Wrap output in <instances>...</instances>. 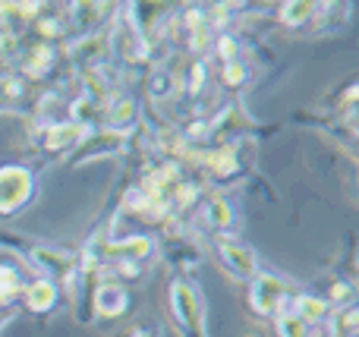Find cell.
<instances>
[{"mask_svg": "<svg viewBox=\"0 0 359 337\" xmlns=\"http://www.w3.org/2000/svg\"><path fill=\"white\" fill-rule=\"evenodd\" d=\"M198 218H202V224L208 227V231L215 233L217 240H224V237H227V233L236 227V212H233V205H230L227 199H221V195L202 199V205H198Z\"/></svg>", "mask_w": 359, "mask_h": 337, "instance_id": "cell-7", "label": "cell"}, {"mask_svg": "<svg viewBox=\"0 0 359 337\" xmlns=\"http://www.w3.org/2000/svg\"><path fill=\"white\" fill-rule=\"evenodd\" d=\"M316 10H318L316 4H306V0H293V4H284V6H280V19H284V25L297 29V25L309 22V19L316 16Z\"/></svg>", "mask_w": 359, "mask_h": 337, "instance_id": "cell-17", "label": "cell"}, {"mask_svg": "<svg viewBox=\"0 0 359 337\" xmlns=\"http://www.w3.org/2000/svg\"><path fill=\"white\" fill-rule=\"evenodd\" d=\"M290 296V287H287L280 277L274 275H255L252 277V287H249V303L259 315H278L280 306L287 303Z\"/></svg>", "mask_w": 359, "mask_h": 337, "instance_id": "cell-4", "label": "cell"}, {"mask_svg": "<svg viewBox=\"0 0 359 337\" xmlns=\"http://www.w3.org/2000/svg\"><path fill=\"white\" fill-rule=\"evenodd\" d=\"M123 149H126V136H120V132H111V130H101V132H92L86 142L76 145L73 164H86V161H98V158H111V155H120Z\"/></svg>", "mask_w": 359, "mask_h": 337, "instance_id": "cell-6", "label": "cell"}, {"mask_svg": "<svg viewBox=\"0 0 359 337\" xmlns=\"http://www.w3.org/2000/svg\"><path fill=\"white\" fill-rule=\"evenodd\" d=\"M356 334V306L350 303V306L337 309L334 319H331V337H353Z\"/></svg>", "mask_w": 359, "mask_h": 337, "instance_id": "cell-18", "label": "cell"}, {"mask_svg": "<svg viewBox=\"0 0 359 337\" xmlns=\"http://www.w3.org/2000/svg\"><path fill=\"white\" fill-rule=\"evenodd\" d=\"M243 337H262V334H243Z\"/></svg>", "mask_w": 359, "mask_h": 337, "instance_id": "cell-25", "label": "cell"}, {"mask_svg": "<svg viewBox=\"0 0 359 337\" xmlns=\"http://www.w3.org/2000/svg\"><path fill=\"white\" fill-rule=\"evenodd\" d=\"M25 284H29V281H25L22 268H19L13 259L0 262V303H13L25 290Z\"/></svg>", "mask_w": 359, "mask_h": 337, "instance_id": "cell-14", "label": "cell"}, {"mask_svg": "<svg viewBox=\"0 0 359 337\" xmlns=\"http://www.w3.org/2000/svg\"><path fill=\"white\" fill-rule=\"evenodd\" d=\"M331 303H334V306H341V303H353V287H350V284H334V287H331Z\"/></svg>", "mask_w": 359, "mask_h": 337, "instance_id": "cell-23", "label": "cell"}, {"mask_svg": "<svg viewBox=\"0 0 359 337\" xmlns=\"http://www.w3.org/2000/svg\"><path fill=\"white\" fill-rule=\"evenodd\" d=\"M217 54H221L224 67L240 60V44L233 41V35H221V38H217Z\"/></svg>", "mask_w": 359, "mask_h": 337, "instance_id": "cell-21", "label": "cell"}, {"mask_svg": "<svg viewBox=\"0 0 359 337\" xmlns=\"http://www.w3.org/2000/svg\"><path fill=\"white\" fill-rule=\"evenodd\" d=\"M139 120V104L133 95H120V98L107 101V111H104V130L111 132H120V136H126V132L136 126Z\"/></svg>", "mask_w": 359, "mask_h": 337, "instance_id": "cell-9", "label": "cell"}, {"mask_svg": "<svg viewBox=\"0 0 359 337\" xmlns=\"http://www.w3.org/2000/svg\"><path fill=\"white\" fill-rule=\"evenodd\" d=\"M215 256H217V262H221V268L233 277L252 281V277L259 275V256H255L249 246L236 243V240H230V237L215 240Z\"/></svg>", "mask_w": 359, "mask_h": 337, "instance_id": "cell-3", "label": "cell"}, {"mask_svg": "<svg viewBox=\"0 0 359 337\" xmlns=\"http://www.w3.org/2000/svg\"><path fill=\"white\" fill-rule=\"evenodd\" d=\"M22 256L29 259V265H35L38 271H44V275H50V277H63V281H67L76 271V265H79L73 252H63V249H57V246L29 243V249H25Z\"/></svg>", "mask_w": 359, "mask_h": 337, "instance_id": "cell-5", "label": "cell"}, {"mask_svg": "<svg viewBox=\"0 0 359 337\" xmlns=\"http://www.w3.org/2000/svg\"><path fill=\"white\" fill-rule=\"evenodd\" d=\"M278 334L280 337H309V328L293 312H278Z\"/></svg>", "mask_w": 359, "mask_h": 337, "instance_id": "cell-19", "label": "cell"}, {"mask_svg": "<svg viewBox=\"0 0 359 337\" xmlns=\"http://www.w3.org/2000/svg\"><path fill=\"white\" fill-rule=\"evenodd\" d=\"M10 315H13V306H10V303H0V325H4Z\"/></svg>", "mask_w": 359, "mask_h": 337, "instance_id": "cell-24", "label": "cell"}, {"mask_svg": "<svg viewBox=\"0 0 359 337\" xmlns=\"http://www.w3.org/2000/svg\"><path fill=\"white\" fill-rule=\"evenodd\" d=\"M243 82H246V63H243V60L227 63V67H224V85L240 88Z\"/></svg>", "mask_w": 359, "mask_h": 337, "instance_id": "cell-22", "label": "cell"}, {"mask_svg": "<svg viewBox=\"0 0 359 337\" xmlns=\"http://www.w3.org/2000/svg\"><path fill=\"white\" fill-rule=\"evenodd\" d=\"M120 337H161V325H158V319H149V315H145V319L133 322Z\"/></svg>", "mask_w": 359, "mask_h": 337, "instance_id": "cell-20", "label": "cell"}, {"mask_svg": "<svg viewBox=\"0 0 359 337\" xmlns=\"http://www.w3.org/2000/svg\"><path fill=\"white\" fill-rule=\"evenodd\" d=\"M35 195V180L25 167H0V214H16Z\"/></svg>", "mask_w": 359, "mask_h": 337, "instance_id": "cell-2", "label": "cell"}, {"mask_svg": "<svg viewBox=\"0 0 359 337\" xmlns=\"http://www.w3.org/2000/svg\"><path fill=\"white\" fill-rule=\"evenodd\" d=\"M177 92H180L177 76L170 73L168 67H158L155 73L149 76V95H151L155 101H168V98H174Z\"/></svg>", "mask_w": 359, "mask_h": 337, "instance_id": "cell-16", "label": "cell"}, {"mask_svg": "<svg viewBox=\"0 0 359 337\" xmlns=\"http://www.w3.org/2000/svg\"><path fill=\"white\" fill-rule=\"evenodd\" d=\"M170 309H174V319L180 325L183 337H208L205 334V306L198 290L192 287L186 277H177L170 284Z\"/></svg>", "mask_w": 359, "mask_h": 337, "instance_id": "cell-1", "label": "cell"}, {"mask_svg": "<svg viewBox=\"0 0 359 337\" xmlns=\"http://www.w3.org/2000/svg\"><path fill=\"white\" fill-rule=\"evenodd\" d=\"M82 136H86V130H82L79 123H73V120H60V123L44 126L41 145L48 151H69L82 142Z\"/></svg>", "mask_w": 359, "mask_h": 337, "instance_id": "cell-10", "label": "cell"}, {"mask_svg": "<svg viewBox=\"0 0 359 337\" xmlns=\"http://www.w3.org/2000/svg\"><path fill=\"white\" fill-rule=\"evenodd\" d=\"M25 303H29L32 312H48L50 306L57 303V284L50 277H41V281L25 284Z\"/></svg>", "mask_w": 359, "mask_h": 337, "instance_id": "cell-13", "label": "cell"}, {"mask_svg": "<svg viewBox=\"0 0 359 337\" xmlns=\"http://www.w3.org/2000/svg\"><path fill=\"white\" fill-rule=\"evenodd\" d=\"M22 57V73L32 76V79H41L44 73H50L57 63V48L54 44H41V41H32V48L25 50Z\"/></svg>", "mask_w": 359, "mask_h": 337, "instance_id": "cell-11", "label": "cell"}, {"mask_svg": "<svg viewBox=\"0 0 359 337\" xmlns=\"http://www.w3.org/2000/svg\"><path fill=\"white\" fill-rule=\"evenodd\" d=\"M107 16H111V6L107 4H76L73 6V19L82 29V35H95Z\"/></svg>", "mask_w": 359, "mask_h": 337, "instance_id": "cell-15", "label": "cell"}, {"mask_svg": "<svg viewBox=\"0 0 359 337\" xmlns=\"http://www.w3.org/2000/svg\"><path fill=\"white\" fill-rule=\"evenodd\" d=\"M95 312H101L104 319H117L126 312L130 306V294L120 281H98L95 284V296H92Z\"/></svg>", "mask_w": 359, "mask_h": 337, "instance_id": "cell-8", "label": "cell"}, {"mask_svg": "<svg viewBox=\"0 0 359 337\" xmlns=\"http://www.w3.org/2000/svg\"><path fill=\"white\" fill-rule=\"evenodd\" d=\"M290 312L297 315V319L303 322L306 328H309V325H318V322H325V319H328L331 306H328V300H322V296L299 294L297 300H293V309H290Z\"/></svg>", "mask_w": 359, "mask_h": 337, "instance_id": "cell-12", "label": "cell"}]
</instances>
